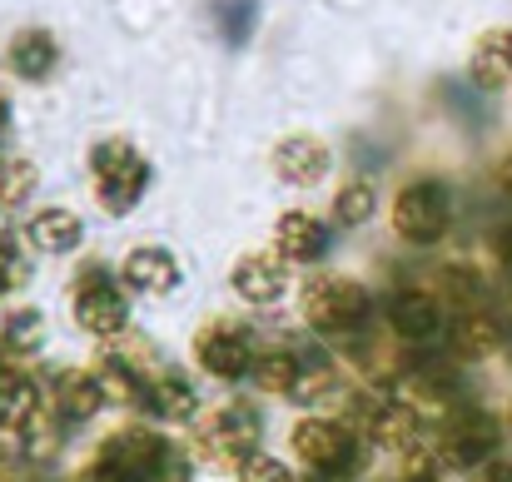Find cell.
<instances>
[{"instance_id": "obj_33", "label": "cell", "mask_w": 512, "mask_h": 482, "mask_svg": "<svg viewBox=\"0 0 512 482\" xmlns=\"http://www.w3.org/2000/svg\"><path fill=\"white\" fill-rule=\"evenodd\" d=\"M498 264H503V274L512 279V229L503 234V239H498Z\"/></svg>"}, {"instance_id": "obj_26", "label": "cell", "mask_w": 512, "mask_h": 482, "mask_svg": "<svg viewBox=\"0 0 512 482\" xmlns=\"http://www.w3.org/2000/svg\"><path fill=\"white\" fill-rule=\"evenodd\" d=\"M334 214H339V224H363V219L373 214V184H368V179H353V184H343Z\"/></svg>"}, {"instance_id": "obj_16", "label": "cell", "mask_w": 512, "mask_h": 482, "mask_svg": "<svg viewBox=\"0 0 512 482\" xmlns=\"http://www.w3.org/2000/svg\"><path fill=\"white\" fill-rule=\"evenodd\" d=\"M125 279L135 289H145V294H170L179 284V264H174L170 249H135L125 259Z\"/></svg>"}, {"instance_id": "obj_21", "label": "cell", "mask_w": 512, "mask_h": 482, "mask_svg": "<svg viewBox=\"0 0 512 482\" xmlns=\"http://www.w3.org/2000/svg\"><path fill=\"white\" fill-rule=\"evenodd\" d=\"M498 343H503V328L488 314H463L453 323V353L458 358H488Z\"/></svg>"}, {"instance_id": "obj_14", "label": "cell", "mask_w": 512, "mask_h": 482, "mask_svg": "<svg viewBox=\"0 0 512 482\" xmlns=\"http://www.w3.org/2000/svg\"><path fill=\"white\" fill-rule=\"evenodd\" d=\"M274 244H279V254L284 259H319V249H324V224L314 219V214H304V209H289L279 224H274Z\"/></svg>"}, {"instance_id": "obj_31", "label": "cell", "mask_w": 512, "mask_h": 482, "mask_svg": "<svg viewBox=\"0 0 512 482\" xmlns=\"http://www.w3.org/2000/svg\"><path fill=\"white\" fill-rule=\"evenodd\" d=\"M10 259H15V234H10V224L0 219V294H5L10 279H15V264H10Z\"/></svg>"}, {"instance_id": "obj_23", "label": "cell", "mask_w": 512, "mask_h": 482, "mask_svg": "<svg viewBox=\"0 0 512 482\" xmlns=\"http://www.w3.org/2000/svg\"><path fill=\"white\" fill-rule=\"evenodd\" d=\"M20 448H25V458H55V448H60V428H55V418H50L45 408L20 428Z\"/></svg>"}, {"instance_id": "obj_15", "label": "cell", "mask_w": 512, "mask_h": 482, "mask_svg": "<svg viewBox=\"0 0 512 482\" xmlns=\"http://www.w3.org/2000/svg\"><path fill=\"white\" fill-rule=\"evenodd\" d=\"M145 403H150V413H155V418H170V423H189V418L199 413V393H194V388H189V378H179V373H160V378H150Z\"/></svg>"}, {"instance_id": "obj_22", "label": "cell", "mask_w": 512, "mask_h": 482, "mask_svg": "<svg viewBox=\"0 0 512 482\" xmlns=\"http://www.w3.org/2000/svg\"><path fill=\"white\" fill-rule=\"evenodd\" d=\"M299 378H304V363H299L294 353H284V348L254 358V383H259L264 393H294Z\"/></svg>"}, {"instance_id": "obj_29", "label": "cell", "mask_w": 512, "mask_h": 482, "mask_svg": "<svg viewBox=\"0 0 512 482\" xmlns=\"http://www.w3.org/2000/svg\"><path fill=\"white\" fill-rule=\"evenodd\" d=\"M324 393H334V373H329V368L304 373V378H299V388H294V398H304V403H314V398H324Z\"/></svg>"}, {"instance_id": "obj_34", "label": "cell", "mask_w": 512, "mask_h": 482, "mask_svg": "<svg viewBox=\"0 0 512 482\" xmlns=\"http://www.w3.org/2000/svg\"><path fill=\"white\" fill-rule=\"evenodd\" d=\"M80 482H125V478H115V473H105V468L95 463V468H90V473H85V478H80Z\"/></svg>"}, {"instance_id": "obj_12", "label": "cell", "mask_w": 512, "mask_h": 482, "mask_svg": "<svg viewBox=\"0 0 512 482\" xmlns=\"http://www.w3.org/2000/svg\"><path fill=\"white\" fill-rule=\"evenodd\" d=\"M274 169L289 179V184H319L329 174V145L314 140V135H289L279 150H274Z\"/></svg>"}, {"instance_id": "obj_9", "label": "cell", "mask_w": 512, "mask_h": 482, "mask_svg": "<svg viewBox=\"0 0 512 482\" xmlns=\"http://www.w3.org/2000/svg\"><path fill=\"white\" fill-rule=\"evenodd\" d=\"M194 358H199V368L214 373V378H244V373L254 368L249 333L234 328V323H209V328H199V338H194Z\"/></svg>"}, {"instance_id": "obj_7", "label": "cell", "mask_w": 512, "mask_h": 482, "mask_svg": "<svg viewBox=\"0 0 512 482\" xmlns=\"http://www.w3.org/2000/svg\"><path fill=\"white\" fill-rule=\"evenodd\" d=\"M75 323H80L85 333H95V338H115V333H125V323H130L125 294H120L100 269H90V274L80 279V289H75Z\"/></svg>"}, {"instance_id": "obj_6", "label": "cell", "mask_w": 512, "mask_h": 482, "mask_svg": "<svg viewBox=\"0 0 512 482\" xmlns=\"http://www.w3.org/2000/svg\"><path fill=\"white\" fill-rule=\"evenodd\" d=\"M259 443V418L249 408H219L204 428H199V453L209 463H249Z\"/></svg>"}, {"instance_id": "obj_4", "label": "cell", "mask_w": 512, "mask_h": 482, "mask_svg": "<svg viewBox=\"0 0 512 482\" xmlns=\"http://www.w3.org/2000/svg\"><path fill=\"white\" fill-rule=\"evenodd\" d=\"M498 443H503V428H498V418L493 413H458L453 423H448V433H443V463L448 468H488L493 458H503L498 453Z\"/></svg>"}, {"instance_id": "obj_25", "label": "cell", "mask_w": 512, "mask_h": 482, "mask_svg": "<svg viewBox=\"0 0 512 482\" xmlns=\"http://www.w3.org/2000/svg\"><path fill=\"white\" fill-rule=\"evenodd\" d=\"M35 189V164L30 160H5L0 164V204H25Z\"/></svg>"}, {"instance_id": "obj_3", "label": "cell", "mask_w": 512, "mask_h": 482, "mask_svg": "<svg viewBox=\"0 0 512 482\" xmlns=\"http://www.w3.org/2000/svg\"><path fill=\"white\" fill-rule=\"evenodd\" d=\"M304 319L319 333H353L368 319V294L353 279H314L304 289Z\"/></svg>"}, {"instance_id": "obj_35", "label": "cell", "mask_w": 512, "mask_h": 482, "mask_svg": "<svg viewBox=\"0 0 512 482\" xmlns=\"http://www.w3.org/2000/svg\"><path fill=\"white\" fill-rule=\"evenodd\" d=\"M498 184H503V194H512V160H503V169H498Z\"/></svg>"}, {"instance_id": "obj_28", "label": "cell", "mask_w": 512, "mask_h": 482, "mask_svg": "<svg viewBox=\"0 0 512 482\" xmlns=\"http://www.w3.org/2000/svg\"><path fill=\"white\" fill-rule=\"evenodd\" d=\"M239 478L244 482H294L289 478V468H284L279 458H264V453H254V458L239 468Z\"/></svg>"}, {"instance_id": "obj_20", "label": "cell", "mask_w": 512, "mask_h": 482, "mask_svg": "<svg viewBox=\"0 0 512 482\" xmlns=\"http://www.w3.org/2000/svg\"><path fill=\"white\" fill-rule=\"evenodd\" d=\"M55 403H60L65 418H90V413H100V403H105L100 378H95V373H60V378H55Z\"/></svg>"}, {"instance_id": "obj_32", "label": "cell", "mask_w": 512, "mask_h": 482, "mask_svg": "<svg viewBox=\"0 0 512 482\" xmlns=\"http://www.w3.org/2000/svg\"><path fill=\"white\" fill-rule=\"evenodd\" d=\"M488 482H512V458H493L488 463Z\"/></svg>"}, {"instance_id": "obj_37", "label": "cell", "mask_w": 512, "mask_h": 482, "mask_svg": "<svg viewBox=\"0 0 512 482\" xmlns=\"http://www.w3.org/2000/svg\"><path fill=\"white\" fill-rule=\"evenodd\" d=\"M0 130H5V95H0Z\"/></svg>"}, {"instance_id": "obj_2", "label": "cell", "mask_w": 512, "mask_h": 482, "mask_svg": "<svg viewBox=\"0 0 512 482\" xmlns=\"http://www.w3.org/2000/svg\"><path fill=\"white\" fill-rule=\"evenodd\" d=\"M145 179H150V164L140 160L125 140H105L95 150V189H100V204L125 214L135 209V199L145 194Z\"/></svg>"}, {"instance_id": "obj_30", "label": "cell", "mask_w": 512, "mask_h": 482, "mask_svg": "<svg viewBox=\"0 0 512 482\" xmlns=\"http://www.w3.org/2000/svg\"><path fill=\"white\" fill-rule=\"evenodd\" d=\"M249 15H254V5H249V0H229V5H224V30H229V40H244Z\"/></svg>"}, {"instance_id": "obj_1", "label": "cell", "mask_w": 512, "mask_h": 482, "mask_svg": "<svg viewBox=\"0 0 512 482\" xmlns=\"http://www.w3.org/2000/svg\"><path fill=\"white\" fill-rule=\"evenodd\" d=\"M448 219H453V199L438 179H418L393 199V229L408 244H438L448 234Z\"/></svg>"}, {"instance_id": "obj_8", "label": "cell", "mask_w": 512, "mask_h": 482, "mask_svg": "<svg viewBox=\"0 0 512 482\" xmlns=\"http://www.w3.org/2000/svg\"><path fill=\"white\" fill-rule=\"evenodd\" d=\"M294 453H299L314 473H324V478H343V473L353 468V438H348V428L329 423V418L299 423V428H294Z\"/></svg>"}, {"instance_id": "obj_5", "label": "cell", "mask_w": 512, "mask_h": 482, "mask_svg": "<svg viewBox=\"0 0 512 482\" xmlns=\"http://www.w3.org/2000/svg\"><path fill=\"white\" fill-rule=\"evenodd\" d=\"M100 468L125 482H150L170 468V448L155 433H145V428H125V433H115L100 448Z\"/></svg>"}, {"instance_id": "obj_24", "label": "cell", "mask_w": 512, "mask_h": 482, "mask_svg": "<svg viewBox=\"0 0 512 482\" xmlns=\"http://www.w3.org/2000/svg\"><path fill=\"white\" fill-rule=\"evenodd\" d=\"M95 378H100V393H105V403H135V398H145V393H140V378H135L125 363H105Z\"/></svg>"}, {"instance_id": "obj_27", "label": "cell", "mask_w": 512, "mask_h": 482, "mask_svg": "<svg viewBox=\"0 0 512 482\" xmlns=\"http://www.w3.org/2000/svg\"><path fill=\"white\" fill-rule=\"evenodd\" d=\"M40 314H30V309H20V314H10V323H5V343L15 348V353H35L40 348Z\"/></svg>"}, {"instance_id": "obj_19", "label": "cell", "mask_w": 512, "mask_h": 482, "mask_svg": "<svg viewBox=\"0 0 512 482\" xmlns=\"http://www.w3.org/2000/svg\"><path fill=\"white\" fill-rule=\"evenodd\" d=\"M35 413H40V393H35V383H30L25 373H15V368H0V423L20 433Z\"/></svg>"}, {"instance_id": "obj_18", "label": "cell", "mask_w": 512, "mask_h": 482, "mask_svg": "<svg viewBox=\"0 0 512 482\" xmlns=\"http://www.w3.org/2000/svg\"><path fill=\"white\" fill-rule=\"evenodd\" d=\"M80 234H85V224H80L70 209H40V214L30 219V244H35L40 254H70V249L80 244Z\"/></svg>"}, {"instance_id": "obj_36", "label": "cell", "mask_w": 512, "mask_h": 482, "mask_svg": "<svg viewBox=\"0 0 512 482\" xmlns=\"http://www.w3.org/2000/svg\"><path fill=\"white\" fill-rule=\"evenodd\" d=\"M398 482H433V473H408V478H398Z\"/></svg>"}, {"instance_id": "obj_13", "label": "cell", "mask_w": 512, "mask_h": 482, "mask_svg": "<svg viewBox=\"0 0 512 482\" xmlns=\"http://www.w3.org/2000/svg\"><path fill=\"white\" fill-rule=\"evenodd\" d=\"M473 80L483 90H503L512 85V30H488L473 45Z\"/></svg>"}, {"instance_id": "obj_11", "label": "cell", "mask_w": 512, "mask_h": 482, "mask_svg": "<svg viewBox=\"0 0 512 482\" xmlns=\"http://www.w3.org/2000/svg\"><path fill=\"white\" fill-rule=\"evenodd\" d=\"M284 284H289V274L274 254H244L234 264V294L249 304H274L284 294Z\"/></svg>"}, {"instance_id": "obj_10", "label": "cell", "mask_w": 512, "mask_h": 482, "mask_svg": "<svg viewBox=\"0 0 512 482\" xmlns=\"http://www.w3.org/2000/svg\"><path fill=\"white\" fill-rule=\"evenodd\" d=\"M388 319L398 328V338H408V343H433V338L443 333V309H438V299H433V294H418V289H403V294L393 299Z\"/></svg>"}, {"instance_id": "obj_17", "label": "cell", "mask_w": 512, "mask_h": 482, "mask_svg": "<svg viewBox=\"0 0 512 482\" xmlns=\"http://www.w3.org/2000/svg\"><path fill=\"white\" fill-rule=\"evenodd\" d=\"M55 55H60V45H55L50 30H25V35L10 40V70L25 75V80H45L55 70Z\"/></svg>"}]
</instances>
